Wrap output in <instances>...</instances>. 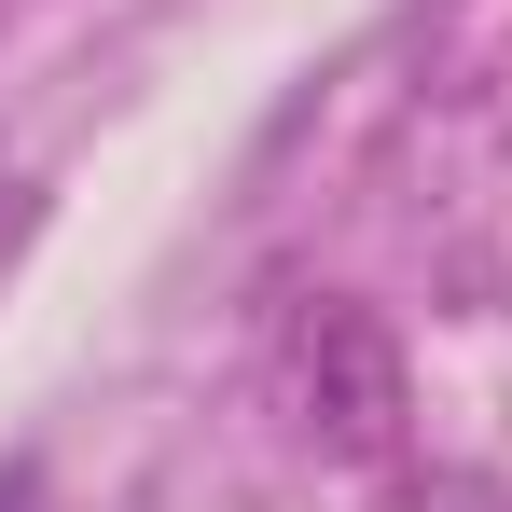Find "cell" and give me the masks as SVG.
<instances>
[{
    "instance_id": "cell-1",
    "label": "cell",
    "mask_w": 512,
    "mask_h": 512,
    "mask_svg": "<svg viewBox=\"0 0 512 512\" xmlns=\"http://www.w3.org/2000/svg\"><path fill=\"white\" fill-rule=\"evenodd\" d=\"M277 374H291V416H305L319 457H346V471H388V457H402V416H416V402H402V346H388L374 305L305 291L291 333H277Z\"/></svg>"
},
{
    "instance_id": "cell-2",
    "label": "cell",
    "mask_w": 512,
    "mask_h": 512,
    "mask_svg": "<svg viewBox=\"0 0 512 512\" xmlns=\"http://www.w3.org/2000/svg\"><path fill=\"white\" fill-rule=\"evenodd\" d=\"M42 499V485H28V457H0V512H28Z\"/></svg>"
}]
</instances>
